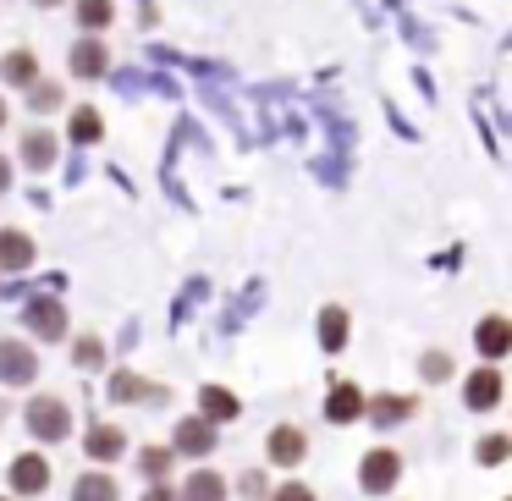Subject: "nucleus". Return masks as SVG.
Listing matches in <instances>:
<instances>
[{
  "mask_svg": "<svg viewBox=\"0 0 512 501\" xmlns=\"http://www.w3.org/2000/svg\"><path fill=\"white\" fill-rule=\"evenodd\" d=\"M199 419L221 424V419H237V397L226 386H204L199 391Z\"/></svg>",
  "mask_w": 512,
  "mask_h": 501,
  "instance_id": "f8f14e48",
  "label": "nucleus"
},
{
  "mask_svg": "<svg viewBox=\"0 0 512 501\" xmlns=\"http://www.w3.org/2000/svg\"><path fill=\"white\" fill-rule=\"evenodd\" d=\"M243 496H265V479H259V474H243Z\"/></svg>",
  "mask_w": 512,
  "mask_h": 501,
  "instance_id": "c756f323",
  "label": "nucleus"
},
{
  "mask_svg": "<svg viewBox=\"0 0 512 501\" xmlns=\"http://www.w3.org/2000/svg\"><path fill=\"white\" fill-rule=\"evenodd\" d=\"M6 182H12V166H6V160H0V188H6Z\"/></svg>",
  "mask_w": 512,
  "mask_h": 501,
  "instance_id": "2f4dec72",
  "label": "nucleus"
},
{
  "mask_svg": "<svg viewBox=\"0 0 512 501\" xmlns=\"http://www.w3.org/2000/svg\"><path fill=\"white\" fill-rule=\"evenodd\" d=\"M127 452V435L116 430V424H94L89 430V457H100V463H111V457Z\"/></svg>",
  "mask_w": 512,
  "mask_h": 501,
  "instance_id": "ddd939ff",
  "label": "nucleus"
},
{
  "mask_svg": "<svg viewBox=\"0 0 512 501\" xmlns=\"http://www.w3.org/2000/svg\"><path fill=\"white\" fill-rule=\"evenodd\" d=\"M39 6H56V0H39Z\"/></svg>",
  "mask_w": 512,
  "mask_h": 501,
  "instance_id": "473e14b6",
  "label": "nucleus"
},
{
  "mask_svg": "<svg viewBox=\"0 0 512 501\" xmlns=\"http://www.w3.org/2000/svg\"><path fill=\"white\" fill-rule=\"evenodd\" d=\"M369 413H375V424H402L413 413V397H375Z\"/></svg>",
  "mask_w": 512,
  "mask_h": 501,
  "instance_id": "412c9836",
  "label": "nucleus"
},
{
  "mask_svg": "<svg viewBox=\"0 0 512 501\" xmlns=\"http://www.w3.org/2000/svg\"><path fill=\"white\" fill-rule=\"evenodd\" d=\"M424 375H430V380H446V375H452V364H446V353H430V358H424Z\"/></svg>",
  "mask_w": 512,
  "mask_h": 501,
  "instance_id": "cd10ccee",
  "label": "nucleus"
},
{
  "mask_svg": "<svg viewBox=\"0 0 512 501\" xmlns=\"http://www.w3.org/2000/svg\"><path fill=\"white\" fill-rule=\"evenodd\" d=\"M23 160H28V171H45L50 160H56V133H28L23 138Z\"/></svg>",
  "mask_w": 512,
  "mask_h": 501,
  "instance_id": "f3484780",
  "label": "nucleus"
},
{
  "mask_svg": "<svg viewBox=\"0 0 512 501\" xmlns=\"http://www.w3.org/2000/svg\"><path fill=\"white\" fill-rule=\"evenodd\" d=\"M34 375H39V358L23 342H0V380L6 386H28Z\"/></svg>",
  "mask_w": 512,
  "mask_h": 501,
  "instance_id": "7ed1b4c3",
  "label": "nucleus"
},
{
  "mask_svg": "<svg viewBox=\"0 0 512 501\" xmlns=\"http://www.w3.org/2000/svg\"><path fill=\"white\" fill-rule=\"evenodd\" d=\"M50 485V463L39 452H23L12 463V490H23V496H39V490Z\"/></svg>",
  "mask_w": 512,
  "mask_h": 501,
  "instance_id": "423d86ee",
  "label": "nucleus"
},
{
  "mask_svg": "<svg viewBox=\"0 0 512 501\" xmlns=\"http://www.w3.org/2000/svg\"><path fill=\"white\" fill-rule=\"evenodd\" d=\"M0 122H6V105H0Z\"/></svg>",
  "mask_w": 512,
  "mask_h": 501,
  "instance_id": "72a5a7b5",
  "label": "nucleus"
},
{
  "mask_svg": "<svg viewBox=\"0 0 512 501\" xmlns=\"http://www.w3.org/2000/svg\"><path fill=\"white\" fill-rule=\"evenodd\" d=\"M397 474H402V457L391 452V446H375V452L358 463V479H364V490H375V496L397 485Z\"/></svg>",
  "mask_w": 512,
  "mask_h": 501,
  "instance_id": "f03ea898",
  "label": "nucleus"
},
{
  "mask_svg": "<svg viewBox=\"0 0 512 501\" xmlns=\"http://www.w3.org/2000/svg\"><path fill=\"white\" fill-rule=\"evenodd\" d=\"M463 397H468V408H496L501 402V375L496 369H474V375H468V386H463Z\"/></svg>",
  "mask_w": 512,
  "mask_h": 501,
  "instance_id": "6e6552de",
  "label": "nucleus"
},
{
  "mask_svg": "<svg viewBox=\"0 0 512 501\" xmlns=\"http://www.w3.org/2000/svg\"><path fill=\"white\" fill-rule=\"evenodd\" d=\"M182 501H226V479L210 474V468H199V474L182 485Z\"/></svg>",
  "mask_w": 512,
  "mask_h": 501,
  "instance_id": "2eb2a0df",
  "label": "nucleus"
},
{
  "mask_svg": "<svg viewBox=\"0 0 512 501\" xmlns=\"http://www.w3.org/2000/svg\"><path fill=\"white\" fill-rule=\"evenodd\" d=\"M78 23L83 28H105L111 23V0H78Z\"/></svg>",
  "mask_w": 512,
  "mask_h": 501,
  "instance_id": "5701e85b",
  "label": "nucleus"
},
{
  "mask_svg": "<svg viewBox=\"0 0 512 501\" xmlns=\"http://www.w3.org/2000/svg\"><path fill=\"white\" fill-rule=\"evenodd\" d=\"M100 133H105L100 111H89V105H83V111H72V144H94Z\"/></svg>",
  "mask_w": 512,
  "mask_h": 501,
  "instance_id": "4be33fe9",
  "label": "nucleus"
},
{
  "mask_svg": "<svg viewBox=\"0 0 512 501\" xmlns=\"http://www.w3.org/2000/svg\"><path fill=\"white\" fill-rule=\"evenodd\" d=\"M72 501H122V496H116V479H105V474H83L78 485H72Z\"/></svg>",
  "mask_w": 512,
  "mask_h": 501,
  "instance_id": "a211bd4d",
  "label": "nucleus"
},
{
  "mask_svg": "<svg viewBox=\"0 0 512 501\" xmlns=\"http://www.w3.org/2000/svg\"><path fill=\"white\" fill-rule=\"evenodd\" d=\"M138 463H144V474H149V479H166V468H171V452H166V446H149V452L138 457Z\"/></svg>",
  "mask_w": 512,
  "mask_h": 501,
  "instance_id": "b1692460",
  "label": "nucleus"
},
{
  "mask_svg": "<svg viewBox=\"0 0 512 501\" xmlns=\"http://www.w3.org/2000/svg\"><path fill=\"white\" fill-rule=\"evenodd\" d=\"M177 452H188V457H204V452H215V424L210 419H182L177 424Z\"/></svg>",
  "mask_w": 512,
  "mask_h": 501,
  "instance_id": "0eeeda50",
  "label": "nucleus"
},
{
  "mask_svg": "<svg viewBox=\"0 0 512 501\" xmlns=\"http://www.w3.org/2000/svg\"><path fill=\"white\" fill-rule=\"evenodd\" d=\"M34 265V243L23 232H0V270H28Z\"/></svg>",
  "mask_w": 512,
  "mask_h": 501,
  "instance_id": "4468645a",
  "label": "nucleus"
},
{
  "mask_svg": "<svg viewBox=\"0 0 512 501\" xmlns=\"http://www.w3.org/2000/svg\"><path fill=\"white\" fill-rule=\"evenodd\" d=\"M105 358V347H100V336H78V364L83 369H94Z\"/></svg>",
  "mask_w": 512,
  "mask_h": 501,
  "instance_id": "a878e982",
  "label": "nucleus"
},
{
  "mask_svg": "<svg viewBox=\"0 0 512 501\" xmlns=\"http://www.w3.org/2000/svg\"><path fill=\"white\" fill-rule=\"evenodd\" d=\"M144 501H177V496H171V490H166V485H155V490H149V496H144Z\"/></svg>",
  "mask_w": 512,
  "mask_h": 501,
  "instance_id": "7c9ffc66",
  "label": "nucleus"
},
{
  "mask_svg": "<svg viewBox=\"0 0 512 501\" xmlns=\"http://www.w3.org/2000/svg\"><path fill=\"white\" fill-rule=\"evenodd\" d=\"M342 342H347V314L342 309H325L320 314V347H325V353H336Z\"/></svg>",
  "mask_w": 512,
  "mask_h": 501,
  "instance_id": "aec40b11",
  "label": "nucleus"
},
{
  "mask_svg": "<svg viewBox=\"0 0 512 501\" xmlns=\"http://www.w3.org/2000/svg\"><path fill=\"white\" fill-rule=\"evenodd\" d=\"M0 72H6V83H34L39 61H34V50H12V56L0 61Z\"/></svg>",
  "mask_w": 512,
  "mask_h": 501,
  "instance_id": "6ab92c4d",
  "label": "nucleus"
},
{
  "mask_svg": "<svg viewBox=\"0 0 512 501\" xmlns=\"http://www.w3.org/2000/svg\"><path fill=\"white\" fill-rule=\"evenodd\" d=\"M358 413H364V391H358L353 380H336L331 397H325V419H331V424H353Z\"/></svg>",
  "mask_w": 512,
  "mask_h": 501,
  "instance_id": "39448f33",
  "label": "nucleus"
},
{
  "mask_svg": "<svg viewBox=\"0 0 512 501\" xmlns=\"http://www.w3.org/2000/svg\"><path fill=\"white\" fill-rule=\"evenodd\" d=\"M23 320L34 325V331L45 336V342H61V336H67V309H61L56 298H34V303H28Z\"/></svg>",
  "mask_w": 512,
  "mask_h": 501,
  "instance_id": "20e7f679",
  "label": "nucleus"
},
{
  "mask_svg": "<svg viewBox=\"0 0 512 501\" xmlns=\"http://www.w3.org/2000/svg\"><path fill=\"white\" fill-rule=\"evenodd\" d=\"M72 72H78V78H100L105 67H111V56H105V45L100 39H83V45H72Z\"/></svg>",
  "mask_w": 512,
  "mask_h": 501,
  "instance_id": "9b49d317",
  "label": "nucleus"
},
{
  "mask_svg": "<svg viewBox=\"0 0 512 501\" xmlns=\"http://www.w3.org/2000/svg\"><path fill=\"white\" fill-rule=\"evenodd\" d=\"M34 105H39V111H56L61 89H56V83H34Z\"/></svg>",
  "mask_w": 512,
  "mask_h": 501,
  "instance_id": "bb28decb",
  "label": "nucleus"
},
{
  "mask_svg": "<svg viewBox=\"0 0 512 501\" xmlns=\"http://www.w3.org/2000/svg\"><path fill=\"white\" fill-rule=\"evenodd\" d=\"M276 501H314V490H309V485H281Z\"/></svg>",
  "mask_w": 512,
  "mask_h": 501,
  "instance_id": "c85d7f7f",
  "label": "nucleus"
},
{
  "mask_svg": "<svg viewBox=\"0 0 512 501\" xmlns=\"http://www.w3.org/2000/svg\"><path fill=\"white\" fill-rule=\"evenodd\" d=\"M303 452H309V441H303V430H292V424H281V430H270V463L292 468V463H303Z\"/></svg>",
  "mask_w": 512,
  "mask_h": 501,
  "instance_id": "1a4fd4ad",
  "label": "nucleus"
},
{
  "mask_svg": "<svg viewBox=\"0 0 512 501\" xmlns=\"http://www.w3.org/2000/svg\"><path fill=\"white\" fill-rule=\"evenodd\" d=\"M111 397L116 402H166V391L149 386V380H138V375H127V369H116V375H111Z\"/></svg>",
  "mask_w": 512,
  "mask_h": 501,
  "instance_id": "9d476101",
  "label": "nucleus"
},
{
  "mask_svg": "<svg viewBox=\"0 0 512 501\" xmlns=\"http://www.w3.org/2000/svg\"><path fill=\"white\" fill-rule=\"evenodd\" d=\"M507 342H512V325L501 320V314H490V320L479 325V353H485V358H501V353H507Z\"/></svg>",
  "mask_w": 512,
  "mask_h": 501,
  "instance_id": "dca6fc26",
  "label": "nucleus"
},
{
  "mask_svg": "<svg viewBox=\"0 0 512 501\" xmlns=\"http://www.w3.org/2000/svg\"><path fill=\"white\" fill-rule=\"evenodd\" d=\"M28 430L39 441H61V435H72V408L61 397H34L28 402Z\"/></svg>",
  "mask_w": 512,
  "mask_h": 501,
  "instance_id": "f257e3e1",
  "label": "nucleus"
},
{
  "mask_svg": "<svg viewBox=\"0 0 512 501\" xmlns=\"http://www.w3.org/2000/svg\"><path fill=\"white\" fill-rule=\"evenodd\" d=\"M507 435H485V441H479V463H501V457H507Z\"/></svg>",
  "mask_w": 512,
  "mask_h": 501,
  "instance_id": "393cba45",
  "label": "nucleus"
},
{
  "mask_svg": "<svg viewBox=\"0 0 512 501\" xmlns=\"http://www.w3.org/2000/svg\"><path fill=\"white\" fill-rule=\"evenodd\" d=\"M0 501H6V496H0Z\"/></svg>",
  "mask_w": 512,
  "mask_h": 501,
  "instance_id": "f704fd0d",
  "label": "nucleus"
}]
</instances>
